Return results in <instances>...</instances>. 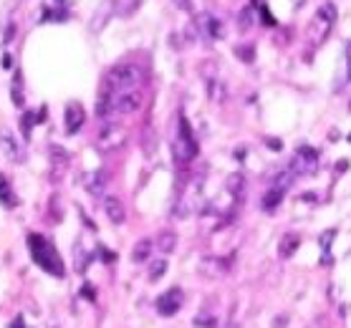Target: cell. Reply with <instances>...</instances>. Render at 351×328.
Segmentation results:
<instances>
[{
  "mask_svg": "<svg viewBox=\"0 0 351 328\" xmlns=\"http://www.w3.org/2000/svg\"><path fill=\"white\" fill-rule=\"evenodd\" d=\"M174 5L185 13H195V0H174Z\"/></svg>",
  "mask_w": 351,
  "mask_h": 328,
  "instance_id": "obj_31",
  "label": "cell"
},
{
  "mask_svg": "<svg viewBox=\"0 0 351 328\" xmlns=\"http://www.w3.org/2000/svg\"><path fill=\"white\" fill-rule=\"evenodd\" d=\"M10 328H25V326H23V316H18V318L13 321V326H10Z\"/></svg>",
  "mask_w": 351,
  "mask_h": 328,
  "instance_id": "obj_39",
  "label": "cell"
},
{
  "mask_svg": "<svg viewBox=\"0 0 351 328\" xmlns=\"http://www.w3.org/2000/svg\"><path fill=\"white\" fill-rule=\"evenodd\" d=\"M197 152H200V146H197V139L192 134V127H190L187 116L180 114V119H177V136H174V157H177L180 164H187V162H192L197 157Z\"/></svg>",
  "mask_w": 351,
  "mask_h": 328,
  "instance_id": "obj_5",
  "label": "cell"
},
{
  "mask_svg": "<svg viewBox=\"0 0 351 328\" xmlns=\"http://www.w3.org/2000/svg\"><path fill=\"white\" fill-rule=\"evenodd\" d=\"M96 255H99V260L109 262V265H111V262L116 260V255H114V253H111L109 248H104V245H99V248H96Z\"/></svg>",
  "mask_w": 351,
  "mask_h": 328,
  "instance_id": "obj_30",
  "label": "cell"
},
{
  "mask_svg": "<svg viewBox=\"0 0 351 328\" xmlns=\"http://www.w3.org/2000/svg\"><path fill=\"white\" fill-rule=\"evenodd\" d=\"M127 141V129L116 122H104V127L96 134V146L101 152H116Z\"/></svg>",
  "mask_w": 351,
  "mask_h": 328,
  "instance_id": "obj_6",
  "label": "cell"
},
{
  "mask_svg": "<svg viewBox=\"0 0 351 328\" xmlns=\"http://www.w3.org/2000/svg\"><path fill=\"white\" fill-rule=\"evenodd\" d=\"M346 58L351 61V41H349V51H346Z\"/></svg>",
  "mask_w": 351,
  "mask_h": 328,
  "instance_id": "obj_40",
  "label": "cell"
},
{
  "mask_svg": "<svg viewBox=\"0 0 351 328\" xmlns=\"http://www.w3.org/2000/svg\"><path fill=\"white\" fill-rule=\"evenodd\" d=\"M202 195H205V174H192L185 182V190L180 192L174 202V217L187 220L202 207Z\"/></svg>",
  "mask_w": 351,
  "mask_h": 328,
  "instance_id": "obj_3",
  "label": "cell"
},
{
  "mask_svg": "<svg viewBox=\"0 0 351 328\" xmlns=\"http://www.w3.org/2000/svg\"><path fill=\"white\" fill-rule=\"evenodd\" d=\"M13 36H15V23H8V25H5V33H3V43L8 46V43L13 41Z\"/></svg>",
  "mask_w": 351,
  "mask_h": 328,
  "instance_id": "obj_32",
  "label": "cell"
},
{
  "mask_svg": "<svg viewBox=\"0 0 351 328\" xmlns=\"http://www.w3.org/2000/svg\"><path fill=\"white\" fill-rule=\"evenodd\" d=\"M0 202H3V207H8V210H13V207H18V197L15 192L10 190V182L0 174Z\"/></svg>",
  "mask_w": 351,
  "mask_h": 328,
  "instance_id": "obj_18",
  "label": "cell"
},
{
  "mask_svg": "<svg viewBox=\"0 0 351 328\" xmlns=\"http://www.w3.org/2000/svg\"><path fill=\"white\" fill-rule=\"evenodd\" d=\"M0 149H3V154L10 162H23V152H20V146H18V141H15V136L10 131L0 134Z\"/></svg>",
  "mask_w": 351,
  "mask_h": 328,
  "instance_id": "obj_13",
  "label": "cell"
},
{
  "mask_svg": "<svg viewBox=\"0 0 351 328\" xmlns=\"http://www.w3.org/2000/svg\"><path fill=\"white\" fill-rule=\"evenodd\" d=\"M167 267H169L167 258H157V260H152V265H149V280H152V283L159 280V278L167 273Z\"/></svg>",
  "mask_w": 351,
  "mask_h": 328,
  "instance_id": "obj_25",
  "label": "cell"
},
{
  "mask_svg": "<svg viewBox=\"0 0 351 328\" xmlns=\"http://www.w3.org/2000/svg\"><path fill=\"white\" fill-rule=\"evenodd\" d=\"M10 99H13V104L18 106V109H23V104H25V96H23V73L15 68L13 71V81H10Z\"/></svg>",
  "mask_w": 351,
  "mask_h": 328,
  "instance_id": "obj_16",
  "label": "cell"
},
{
  "mask_svg": "<svg viewBox=\"0 0 351 328\" xmlns=\"http://www.w3.org/2000/svg\"><path fill=\"white\" fill-rule=\"evenodd\" d=\"M318 164V152L313 146H298V152L293 154L288 169L296 174V177H303V174H311Z\"/></svg>",
  "mask_w": 351,
  "mask_h": 328,
  "instance_id": "obj_7",
  "label": "cell"
},
{
  "mask_svg": "<svg viewBox=\"0 0 351 328\" xmlns=\"http://www.w3.org/2000/svg\"><path fill=\"white\" fill-rule=\"evenodd\" d=\"M205 86H208V96H210L212 101H222L225 99V86L217 81V76H208Z\"/></svg>",
  "mask_w": 351,
  "mask_h": 328,
  "instance_id": "obj_21",
  "label": "cell"
},
{
  "mask_svg": "<svg viewBox=\"0 0 351 328\" xmlns=\"http://www.w3.org/2000/svg\"><path fill=\"white\" fill-rule=\"evenodd\" d=\"M349 78H351V71H349Z\"/></svg>",
  "mask_w": 351,
  "mask_h": 328,
  "instance_id": "obj_42",
  "label": "cell"
},
{
  "mask_svg": "<svg viewBox=\"0 0 351 328\" xmlns=\"http://www.w3.org/2000/svg\"><path fill=\"white\" fill-rule=\"evenodd\" d=\"M81 182H83V190H86L89 195L99 197V195H104V190H106V185H109V174H106L104 169H94V172H86V174L81 177Z\"/></svg>",
  "mask_w": 351,
  "mask_h": 328,
  "instance_id": "obj_10",
  "label": "cell"
},
{
  "mask_svg": "<svg viewBox=\"0 0 351 328\" xmlns=\"http://www.w3.org/2000/svg\"><path fill=\"white\" fill-rule=\"evenodd\" d=\"M195 326L210 328V326H215V318H212V316H197V318H195Z\"/></svg>",
  "mask_w": 351,
  "mask_h": 328,
  "instance_id": "obj_33",
  "label": "cell"
},
{
  "mask_svg": "<svg viewBox=\"0 0 351 328\" xmlns=\"http://www.w3.org/2000/svg\"><path fill=\"white\" fill-rule=\"evenodd\" d=\"M144 81V71L137 64H119L109 68V73L104 76L101 91H129V88H139Z\"/></svg>",
  "mask_w": 351,
  "mask_h": 328,
  "instance_id": "obj_4",
  "label": "cell"
},
{
  "mask_svg": "<svg viewBox=\"0 0 351 328\" xmlns=\"http://www.w3.org/2000/svg\"><path fill=\"white\" fill-rule=\"evenodd\" d=\"M316 18H321L324 23H329V25H334V23H336V8H334L331 3H324V5L318 8V13H316Z\"/></svg>",
  "mask_w": 351,
  "mask_h": 328,
  "instance_id": "obj_27",
  "label": "cell"
},
{
  "mask_svg": "<svg viewBox=\"0 0 351 328\" xmlns=\"http://www.w3.org/2000/svg\"><path fill=\"white\" fill-rule=\"evenodd\" d=\"M157 248H159L164 255L174 253V248H177V235H174L172 230H164V232H159V237H157Z\"/></svg>",
  "mask_w": 351,
  "mask_h": 328,
  "instance_id": "obj_20",
  "label": "cell"
},
{
  "mask_svg": "<svg viewBox=\"0 0 351 328\" xmlns=\"http://www.w3.org/2000/svg\"><path fill=\"white\" fill-rule=\"evenodd\" d=\"M266 144H268L273 152H278V149H281V141H278V139H266Z\"/></svg>",
  "mask_w": 351,
  "mask_h": 328,
  "instance_id": "obj_37",
  "label": "cell"
},
{
  "mask_svg": "<svg viewBox=\"0 0 351 328\" xmlns=\"http://www.w3.org/2000/svg\"><path fill=\"white\" fill-rule=\"evenodd\" d=\"M144 101V91L139 88H129V91H101L99 101H96V116L99 119H111V116H124V114H134Z\"/></svg>",
  "mask_w": 351,
  "mask_h": 328,
  "instance_id": "obj_1",
  "label": "cell"
},
{
  "mask_svg": "<svg viewBox=\"0 0 351 328\" xmlns=\"http://www.w3.org/2000/svg\"><path fill=\"white\" fill-rule=\"evenodd\" d=\"M225 190H227V195L232 199H243V195H245V177L240 172H232L225 180Z\"/></svg>",
  "mask_w": 351,
  "mask_h": 328,
  "instance_id": "obj_15",
  "label": "cell"
},
{
  "mask_svg": "<svg viewBox=\"0 0 351 328\" xmlns=\"http://www.w3.org/2000/svg\"><path fill=\"white\" fill-rule=\"evenodd\" d=\"M227 328H238V326H227Z\"/></svg>",
  "mask_w": 351,
  "mask_h": 328,
  "instance_id": "obj_41",
  "label": "cell"
},
{
  "mask_svg": "<svg viewBox=\"0 0 351 328\" xmlns=\"http://www.w3.org/2000/svg\"><path fill=\"white\" fill-rule=\"evenodd\" d=\"M81 295H86V301H94V288L86 283V285L81 288Z\"/></svg>",
  "mask_w": 351,
  "mask_h": 328,
  "instance_id": "obj_35",
  "label": "cell"
},
{
  "mask_svg": "<svg viewBox=\"0 0 351 328\" xmlns=\"http://www.w3.org/2000/svg\"><path fill=\"white\" fill-rule=\"evenodd\" d=\"M283 197H285V190L276 187V185H271V190L263 195V202H260V204H263V210H266V212H273V210H276V207L283 202Z\"/></svg>",
  "mask_w": 351,
  "mask_h": 328,
  "instance_id": "obj_17",
  "label": "cell"
},
{
  "mask_svg": "<svg viewBox=\"0 0 351 328\" xmlns=\"http://www.w3.org/2000/svg\"><path fill=\"white\" fill-rule=\"evenodd\" d=\"M180 308H182V290H180V288L167 290V293L159 295V301H157V311H159V316H164V318L174 316Z\"/></svg>",
  "mask_w": 351,
  "mask_h": 328,
  "instance_id": "obj_9",
  "label": "cell"
},
{
  "mask_svg": "<svg viewBox=\"0 0 351 328\" xmlns=\"http://www.w3.org/2000/svg\"><path fill=\"white\" fill-rule=\"evenodd\" d=\"M33 124H36V114L23 111V116H20V131H23V139H31V129H33Z\"/></svg>",
  "mask_w": 351,
  "mask_h": 328,
  "instance_id": "obj_28",
  "label": "cell"
},
{
  "mask_svg": "<svg viewBox=\"0 0 351 328\" xmlns=\"http://www.w3.org/2000/svg\"><path fill=\"white\" fill-rule=\"evenodd\" d=\"M83 122H86V111H83V106H81L78 101H71L69 106H66V111H64L66 131H69V134H76V131L83 127Z\"/></svg>",
  "mask_w": 351,
  "mask_h": 328,
  "instance_id": "obj_11",
  "label": "cell"
},
{
  "mask_svg": "<svg viewBox=\"0 0 351 328\" xmlns=\"http://www.w3.org/2000/svg\"><path fill=\"white\" fill-rule=\"evenodd\" d=\"M0 66H3V68H10V66H13V58H10V53H3V58H0Z\"/></svg>",
  "mask_w": 351,
  "mask_h": 328,
  "instance_id": "obj_36",
  "label": "cell"
},
{
  "mask_svg": "<svg viewBox=\"0 0 351 328\" xmlns=\"http://www.w3.org/2000/svg\"><path fill=\"white\" fill-rule=\"evenodd\" d=\"M66 167H69V152L53 144L51 146V174H53V180H58V174L66 172Z\"/></svg>",
  "mask_w": 351,
  "mask_h": 328,
  "instance_id": "obj_14",
  "label": "cell"
},
{
  "mask_svg": "<svg viewBox=\"0 0 351 328\" xmlns=\"http://www.w3.org/2000/svg\"><path fill=\"white\" fill-rule=\"evenodd\" d=\"M28 250H31V258L38 267H43L48 275L53 278H64V262L58 258V250L53 248V243L43 235H28Z\"/></svg>",
  "mask_w": 351,
  "mask_h": 328,
  "instance_id": "obj_2",
  "label": "cell"
},
{
  "mask_svg": "<svg viewBox=\"0 0 351 328\" xmlns=\"http://www.w3.org/2000/svg\"><path fill=\"white\" fill-rule=\"evenodd\" d=\"M235 56L243 64H253L255 61V46L253 43H240V46H235Z\"/></svg>",
  "mask_w": 351,
  "mask_h": 328,
  "instance_id": "obj_24",
  "label": "cell"
},
{
  "mask_svg": "<svg viewBox=\"0 0 351 328\" xmlns=\"http://www.w3.org/2000/svg\"><path fill=\"white\" fill-rule=\"evenodd\" d=\"M258 10H260V20H263L268 28H276V25H278V20L273 18V13H271L268 3H260V5H258Z\"/></svg>",
  "mask_w": 351,
  "mask_h": 328,
  "instance_id": "obj_29",
  "label": "cell"
},
{
  "mask_svg": "<svg viewBox=\"0 0 351 328\" xmlns=\"http://www.w3.org/2000/svg\"><path fill=\"white\" fill-rule=\"evenodd\" d=\"M89 265H91V253H89L86 248L76 245V248H73V267H76V273H86Z\"/></svg>",
  "mask_w": 351,
  "mask_h": 328,
  "instance_id": "obj_19",
  "label": "cell"
},
{
  "mask_svg": "<svg viewBox=\"0 0 351 328\" xmlns=\"http://www.w3.org/2000/svg\"><path fill=\"white\" fill-rule=\"evenodd\" d=\"M253 20H255V10H253V5H245L238 13V28L240 31H250L253 28Z\"/></svg>",
  "mask_w": 351,
  "mask_h": 328,
  "instance_id": "obj_23",
  "label": "cell"
},
{
  "mask_svg": "<svg viewBox=\"0 0 351 328\" xmlns=\"http://www.w3.org/2000/svg\"><path fill=\"white\" fill-rule=\"evenodd\" d=\"M104 215L114 222V225H122L127 220V210H124V202L114 195L104 197Z\"/></svg>",
  "mask_w": 351,
  "mask_h": 328,
  "instance_id": "obj_12",
  "label": "cell"
},
{
  "mask_svg": "<svg viewBox=\"0 0 351 328\" xmlns=\"http://www.w3.org/2000/svg\"><path fill=\"white\" fill-rule=\"evenodd\" d=\"M245 154H248V149H243V146H238V152H235V157H238V159H245Z\"/></svg>",
  "mask_w": 351,
  "mask_h": 328,
  "instance_id": "obj_38",
  "label": "cell"
},
{
  "mask_svg": "<svg viewBox=\"0 0 351 328\" xmlns=\"http://www.w3.org/2000/svg\"><path fill=\"white\" fill-rule=\"evenodd\" d=\"M152 255V240H139L137 245H134V250H132V260L134 262H144L147 258Z\"/></svg>",
  "mask_w": 351,
  "mask_h": 328,
  "instance_id": "obj_22",
  "label": "cell"
},
{
  "mask_svg": "<svg viewBox=\"0 0 351 328\" xmlns=\"http://www.w3.org/2000/svg\"><path fill=\"white\" fill-rule=\"evenodd\" d=\"M195 25H197V31H200L202 36H208L212 41L225 38V28H222V23H220L212 13H197V15H195Z\"/></svg>",
  "mask_w": 351,
  "mask_h": 328,
  "instance_id": "obj_8",
  "label": "cell"
},
{
  "mask_svg": "<svg viewBox=\"0 0 351 328\" xmlns=\"http://www.w3.org/2000/svg\"><path fill=\"white\" fill-rule=\"evenodd\" d=\"M46 116H48V109H46V106H41V109H38V114H36V124L46 122Z\"/></svg>",
  "mask_w": 351,
  "mask_h": 328,
  "instance_id": "obj_34",
  "label": "cell"
},
{
  "mask_svg": "<svg viewBox=\"0 0 351 328\" xmlns=\"http://www.w3.org/2000/svg\"><path fill=\"white\" fill-rule=\"evenodd\" d=\"M296 248H298V235H285L281 240V258H293V253H296Z\"/></svg>",
  "mask_w": 351,
  "mask_h": 328,
  "instance_id": "obj_26",
  "label": "cell"
}]
</instances>
